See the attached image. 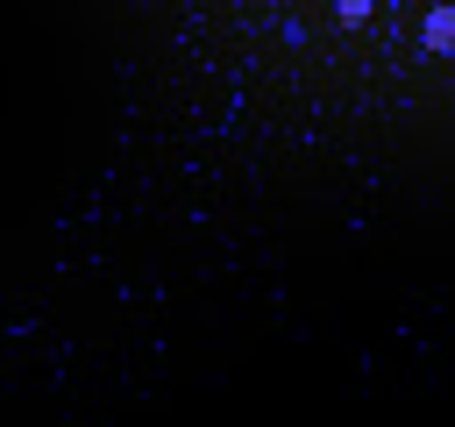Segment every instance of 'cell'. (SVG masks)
<instances>
[{
    "mask_svg": "<svg viewBox=\"0 0 455 427\" xmlns=\"http://www.w3.org/2000/svg\"><path fill=\"white\" fill-rule=\"evenodd\" d=\"M334 14L355 28V21H370V14H377V0H334Z\"/></svg>",
    "mask_w": 455,
    "mask_h": 427,
    "instance_id": "obj_2",
    "label": "cell"
},
{
    "mask_svg": "<svg viewBox=\"0 0 455 427\" xmlns=\"http://www.w3.org/2000/svg\"><path fill=\"white\" fill-rule=\"evenodd\" d=\"M419 36H427V50H448V43H455V7H448V0H441V7H427Z\"/></svg>",
    "mask_w": 455,
    "mask_h": 427,
    "instance_id": "obj_1",
    "label": "cell"
}]
</instances>
